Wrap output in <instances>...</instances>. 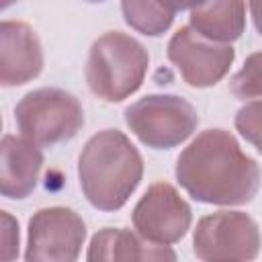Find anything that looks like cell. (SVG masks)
<instances>
[{
    "label": "cell",
    "instance_id": "1",
    "mask_svg": "<svg viewBox=\"0 0 262 262\" xmlns=\"http://www.w3.org/2000/svg\"><path fill=\"white\" fill-rule=\"evenodd\" d=\"M180 186L205 205H246L260 188V168L225 129L201 131L178 156Z\"/></svg>",
    "mask_w": 262,
    "mask_h": 262
},
{
    "label": "cell",
    "instance_id": "2",
    "mask_svg": "<svg viewBox=\"0 0 262 262\" xmlns=\"http://www.w3.org/2000/svg\"><path fill=\"white\" fill-rule=\"evenodd\" d=\"M143 176V158L119 129L94 133L78 158V180L86 201L98 211H119Z\"/></svg>",
    "mask_w": 262,
    "mask_h": 262
},
{
    "label": "cell",
    "instance_id": "3",
    "mask_svg": "<svg viewBox=\"0 0 262 262\" xmlns=\"http://www.w3.org/2000/svg\"><path fill=\"white\" fill-rule=\"evenodd\" d=\"M149 53L131 35L106 31L88 51L86 84L104 102H121L135 94L147 74Z\"/></svg>",
    "mask_w": 262,
    "mask_h": 262
},
{
    "label": "cell",
    "instance_id": "4",
    "mask_svg": "<svg viewBox=\"0 0 262 262\" xmlns=\"http://www.w3.org/2000/svg\"><path fill=\"white\" fill-rule=\"evenodd\" d=\"M20 137L39 147L70 141L84 127L80 100L61 88H39L27 92L14 106Z\"/></svg>",
    "mask_w": 262,
    "mask_h": 262
},
{
    "label": "cell",
    "instance_id": "5",
    "mask_svg": "<svg viewBox=\"0 0 262 262\" xmlns=\"http://www.w3.org/2000/svg\"><path fill=\"white\" fill-rule=\"evenodd\" d=\"M125 123L143 145L172 149L194 133L199 113L178 94H147L125 108Z\"/></svg>",
    "mask_w": 262,
    "mask_h": 262
},
{
    "label": "cell",
    "instance_id": "6",
    "mask_svg": "<svg viewBox=\"0 0 262 262\" xmlns=\"http://www.w3.org/2000/svg\"><path fill=\"white\" fill-rule=\"evenodd\" d=\"M260 246L258 223L244 211L205 215L192 233V252L201 262H252Z\"/></svg>",
    "mask_w": 262,
    "mask_h": 262
},
{
    "label": "cell",
    "instance_id": "7",
    "mask_svg": "<svg viewBox=\"0 0 262 262\" xmlns=\"http://www.w3.org/2000/svg\"><path fill=\"white\" fill-rule=\"evenodd\" d=\"M86 239L82 217L68 207L33 213L27 231L25 262H76Z\"/></svg>",
    "mask_w": 262,
    "mask_h": 262
},
{
    "label": "cell",
    "instance_id": "8",
    "mask_svg": "<svg viewBox=\"0 0 262 262\" xmlns=\"http://www.w3.org/2000/svg\"><path fill=\"white\" fill-rule=\"evenodd\" d=\"M166 55L192 88L215 86L229 72L235 49L201 37L190 25L180 27L168 41Z\"/></svg>",
    "mask_w": 262,
    "mask_h": 262
},
{
    "label": "cell",
    "instance_id": "9",
    "mask_svg": "<svg viewBox=\"0 0 262 262\" xmlns=\"http://www.w3.org/2000/svg\"><path fill=\"white\" fill-rule=\"evenodd\" d=\"M135 231L147 242L170 246L180 242L192 223L190 205L170 182L151 184L131 213Z\"/></svg>",
    "mask_w": 262,
    "mask_h": 262
},
{
    "label": "cell",
    "instance_id": "10",
    "mask_svg": "<svg viewBox=\"0 0 262 262\" xmlns=\"http://www.w3.org/2000/svg\"><path fill=\"white\" fill-rule=\"evenodd\" d=\"M43 70V47L37 33L23 20L0 25V84L20 86Z\"/></svg>",
    "mask_w": 262,
    "mask_h": 262
},
{
    "label": "cell",
    "instance_id": "11",
    "mask_svg": "<svg viewBox=\"0 0 262 262\" xmlns=\"http://www.w3.org/2000/svg\"><path fill=\"white\" fill-rule=\"evenodd\" d=\"M86 262H178L170 246L154 244L125 227H104L90 239Z\"/></svg>",
    "mask_w": 262,
    "mask_h": 262
},
{
    "label": "cell",
    "instance_id": "12",
    "mask_svg": "<svg viewBox=\"0 0 262 262\" xmlns=\"http://www.w3.org/2000/svg\"><path fill=\"white\" fill-rule=\"evenodd\" d=\"M0 192L6 199H27L39 180L43 154L25 137L4 135L0 145Z\"/></svg>",
    "mask_w": 262,
    "mask_h": 262
},
{
    "label": "cell",
    "instance_id": "13",
    "mask_svg": "<svg viewBox=\"0 0 262 262\" xmlns=\"http://www.w3.org/2000/svg\"><path fill=\"white\" fill-rule=\"evenodd\" d=\"M244 2H207L190 6V27L205 39L221 45H231L246 29Z\"/></svg>",
    "mask_w": 262,
    "mask_h": 262
},
{
    "label": "cell",
    "instance_id": "14",
    "mask_svg": "<svg viewBox=\"0 0 262 262\" xmlns=\"http://www.w3.org/2000/svg\"><path fill=\"white\" fill-rule=\"evenodd\" d=\"M180 6L162 4V2H145V0H125L121 2V10L125 23L149 37H158L166 33L176 16Z\"/></svg>",
    "mask_w": 262,
    "mask_h": 262
},
{
    "label": "cell",
    "instance_id": "15",
    "mask_svg": "<svg viewBox=\"0 0 262 262\" xmlns=\"http://www.w3.org/2000/svg\"><path fill=\"white\" fill-rule=\"evenodd\" d=\"M229 90L239 100L262 96V51H256L246 57L239 72L231 76Z\"/></svg>",
    "mask_w": 262,
    "mask_h": 262
},
{
    "label": "cell",
    "instance_id": "16",
    "mask_svg": "<svg viewBox=\"0 0 262 262\" xmlns=\"http://www.w3.org/2000/svg\"><path fill=\"white\" fill-rule=\"evenodd\" d=\"M233 123L239 135L262 154V100L244 104L235 113Z\"/></svg>",
    "mask_w": 262,
    "mask_h": 262
},
{
    "label": "cell",
    "instance_id": "17",
    "mask_svg": "<svg viewBox=\"0 0 262 262\" xmlns=\"http://www.w3.org/2000/svg\"><path fill=\"white\" fill-rule=\"evenodd\" d=\"M16 256H18V223L8 211H2V262H12Z\"/></svg>",
    "mask_w": 262,
    "mask_h": 262
},
{
    "label": "cell",
    "instance_id": "18",
    "mask_svg": "<svg viewBox=\"0 0 262 262\" xmlns=\"http://www.w3.org/2000/svg\"><path fill=\"white\" fill-rule=\"evenodd\" d=\"M248 8H250V14H252L256 31L262 35V2H250Z\"/></svg>",
    "mask_w": 262,
    "mask_h": 262
}]
</instances>
